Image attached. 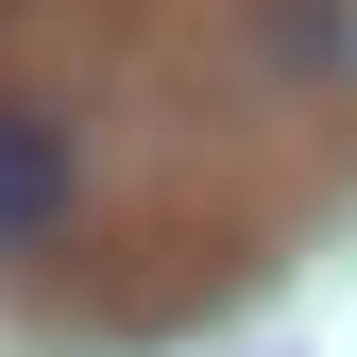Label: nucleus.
I'll use <instances>...</instances> for the list:
<instances>
[{"label": "nucleus", "instance_id": "obj_1", "mask_svg": "<svg viewBox=\"0 0 357 357\" xmlns=\"http://www.w3.org/2000/svg\"><path fill=\"white\" fill-rule=\"evenodd\" d=\"M52 221H68V137L0 102V255H17V238H52Z\"/></svg>", "mask_w": 357, "mask_h": 357}, {"label": "nucleus", "instance_id": "obj_2", "mask_svg": "<svg viewBox=\"0 0 357 357\" xmlns=\"http://www.w3.org/2000/svg\"><path fill=\"white\" fill-rule=\"evenodd\" d=\"M255 34H273V68H357V0H255Z\"/></svg>", "mask_w": 357, "mask_h": 357}]
</instances>
